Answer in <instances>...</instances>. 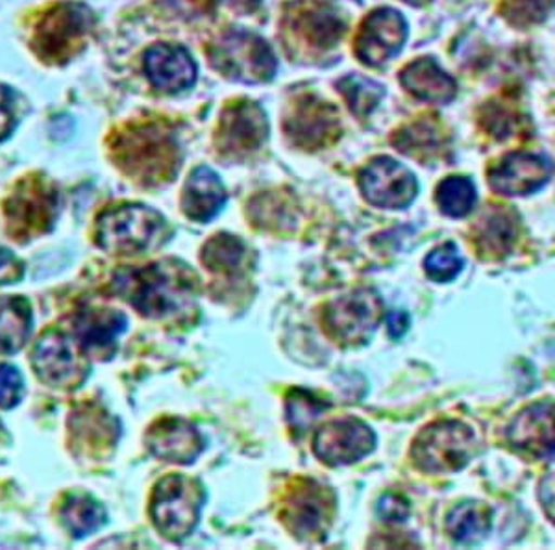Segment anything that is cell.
<instances>
[{"mask_svg": "<svg viewBox=\"0 0 555 550\" xmlns=\"http://www.w3.org/2000/svg\"><path fill=\"white\" fill-rule=\"evenodd\" d=\"M117 292L143 316L159 319L185 308L195 297V272L172 259L120 272L115 279Z\"/></svg>", "mask_w": 555, "mask_h": 550, "instance_id": "obj_1", "label": "cell"}, {"mask_svg": "<svg viewBox=\"0 0 555 550\" xmlns=\"http://www.w3.org/2000/svg\"><path fill=\"white\" fill-rule=\"evenodd\" d=\"M114 158L122 171L145 186L169 182L178 171V146L159 123L133 125L114 140Z\"/></svg>", "mask_w": 555, "mask_h": 550, "instance_id": "obj_2", "label": "cell"}, {"mask_svg": "<svg viewBox=\"0 0 555 550\" xmlns=\"http://www.w3.org/2000/svg\"><path fill=\"white\" fill-rule=\"evenodd\" d=\"M165 232V219L141 204L109 208L99 217L96 243L109 254H139L156 247Z\"/></svg>", "mask_w": 555, "mask_h": 550, "instance_id": "obj_3", "label": "cell"}, {"mask_svg": "<svg viewBox=\"0 0 555 550\" xmlns=\"http://www.w3.org/2000/svg\"><path fill=\"white\" fill-rule=\"evenodd\" d=\"M203 508V486L188 476H165L152 491V523L169 541H182L191 536Z\"/></svg>", "mask_w": 555, "mask_h": 550, "instance_id": "obj_4", "label": "cell"}, {"mask_svg": "<svg viewBox=\"0 0 555 550\" xmlns=\"http://www.w3.org/2000/svg\"><path fill=\"white\" fill-rule=\"evenodd\" d=\"M93 15L78 2H60L41 15L34 28L33 49L49 64H64L82 49Z\"/></svg>", "mask_w": 555, "mask_h": 550, "instance_id": "obj_5", "label": "cell"}, {"mask_svg": "<svg viewBox=\"0 0 555 550\" xmlns=\"http://www.w3.org/2000/svg\"><path fill=\"white\" fill-rule=\"evenodd\" d=\"M474 455V436L467 424L439 421L416 436L411 458L424 473L444 475L465 468Z\"/></svg>", "mask_w": 555, "mask_h": 550, "instance_id": "obj_6", "label": "cell"}, {"mask_svg": "<svg viewBox=\"0 0 555 550\" xmlns=\"http://www.w3.org/2000/svg\"><path fill=\"white\" fill-rule=\"evenodd\" d=\"M57 191L43 177L23 178L4 204L8 232L17 241L51 230L56 219Z\"/></svg>", "mask_w": 555, "mask_h": 550, "instance_id": "obj_7", "label": "cell"}, {"mask_svg": "<svg viewBox=\"0 0 555 550\" xmlns=\"http://www.w3.org/2000/svg\"><path fill=\"white\" fill-rule=\"evenodd\" d=\"M384 314V303L374 290H356L335 298L324 314L330 334L345 345H360L371 340Z\"/></svg>", "mask_w": 555, "mask_h": 550, "instance_id": "obj_8", "label": "cell"}, {"mask_svg": "<svg viewBox=\"0 0 555 550\" xmlns=\"http://www.w3.org/2000/svg\"><path fill=\"white\" fill-rule=\"evenodd\" d=\"M215 65L235 80L261 82L269 80L276 69L271 49L254 34H228L215 47Z\"/></svg>", "mask_w": 555, "mask_h": 550, "instance_id": "obj_9", "label": "cell"}, {"mask_svg": "<svg viewBox=\"0 0 555 550\" xmlns=\"http://www.w3.org/2000/svg\"><path fill=\"white\" fill-rule=\"evenodd\" d=\"M34 371L47 386L70 389L82 384L88 366L78 355L75 343L56 330L39 337L33 353Z\"/></svg>", "mask_w": 555, "mask_h": 550, "instance_id": "obj_10", "label": "cell"}, {"mask_svg": "<svg viewBox=\"0 0 555 550\" xmlns=\"http://www.w3.org/2000/svg\"><path fill=\"white\" fill-rule=\"evenodd\" d=\"M376 436L369 424L360 419H337L324 424L315 434L313 449L322 462L328 465H350L371 455Z\"/></svg>", "mask_w": 555, "mask_h": 550, "instance_id": "obj_11", "label": "cell"}, {"mask_svg": "<svg viewBox=\"0 0 555 550\" xmlns=\"http://www.w3.org/2000/svg\"><path fill=\"white\" fill-rule=\"evenodd\" d=\"M361 191L369 203L385 209H404L416 195V180L405 165L392 158H376L360 177Z\"/></svg>", "mask_w": 555, "mask_h": 550, "instance_id": "obj_12", "label": "cell"}, {"mask_svg": "<svg viewBox=\"0 0 555 550\" xmlns=\"http://www.w3.org/2000/svg\"><path fill=\"white\" fill-rule=\"evenodd\" d=\"M552 175V164L530 152H513L489 171L492 190L502 195H530L541 190Z\"/></svg>", "mask_w": 555, "mask_h": 550, "instance_id": "obj_13", "label": "cell"}, {"mask_svg": "<svg viewBox=\"0 0 555 550\" xmlns=\"http://www.w3.org/2000/svg\"><path fill=\"white\" fill-rule=\"evenodd\" d=\"M334 512V495L317 482H306L291 494L284 521L298 538L308 539L326 530Z\"/></svg>", "mask_w": 555, "mask_h": 550, "instance_id": "obj_14", "label": "cell"}, {"mask_svg": "<svg viewBox=\"0 0 555 550\" xmlns=\"http://www.w3.org/2000/svg\"><path fill=\"white\" fill-rule=\"evenodd\" d=\"M405 34L404 17L397 10L384 8L366 17L356 41V52L365 64H384L402 49Z\"/></svg>", "mask_w": 555, "mask_h": 550, "instance_id": "obj_15", "label": "cell"}, {"mask_svg": "<svg viewBox=\"0 0 555 550\" xmlns=\"http://www.w3.org/2000/svg\"><path fill=\"white\" fill-rule=\"evenodd\" d=\"M146 447L152 455L169 463L195 462L203 455L204 437L196 431L195 424L183 419H164L151 426L145 437Z\"/></svg>", "mask_w": 555, "mask_h": 550, "instance_id": "obj_16", "label": "cell"}, {"mask_svg": "<svg viewBox=\"0 0 555 550\" xmlns=\"http://www.w3.org/2000/svg\"><path fill=\"white\" fill-rule=\"evenodd\" d=\"M507 439L526 455L544 458L555 452V402H537L513 419Z\"/></svg>", "mask_w": 555, "mask_h": 550, "instance_id": "obj_17", "label": "cell"}, {"mask_svg": "<svg viewBox=\"0 0 555 550\" xmlns=\"http://www.w3.org/2000/svg\"><path fill=\"white\" fill-rule=\"evenodd\" d=\"M145 73L152 86L167 93L190 88L195 82L196 67L182 47L156 44L145 54Z\"/></svg>", "mask_w": 555, "mask_h": 550, "instance_id": "obj_18", "label": "cell"}, {"mask_svg": "<svg viewBox=\"0 0 555 550\" xmlns=\"http://www.w3.org/2000/svg\"><path fill=\"white\" fill-rule=\"evenodd\" d=\"M267 138L266 114L253 104L241 102L222 117L221 145L232 154L256 151Z\"/></svg>", "mask_w": 555, "mask_h": 550, "instance_id": "obj_19", "label": "cell"}, {"mask_svg": "<svg viewBox=\"0 0 555 550\" xmlns=\"http://www.w3.org/2000/svg\"><path fill=\"white\" fill-rule=\"evenodd\" d=\"M227 203L222 182L209 167H196L183 190V214L193 221L206 222L214 219Z\"/></svg>", "mask_w": 555, "mask_h": 550, "instance_id": "obj_20", "label": "cell"}, {"mask_svg": "<svg viewBox=\"0 0 555 550\" xmlns=\"http://www.w3.org/2000/svg\"><path fill=\"white\" fill-rule=\"evenodd\" d=\"M400 80L404 88L411 91L416 99L424 102H434V104H444L455 97V80L447 75L434 60H416L408 65Z\"/></svg>", "mask_w": 555, "mask_h": 550, "instance_id": "obj_21", "label": "cell"}, {"mask_svg": "<svg viewBox=\"0 0 555 550\" xmlns=\"http://www.w3.org/2000/svg\"><path fill=\"white\" fill-rule=\"evenodd\" d=\"M128 319L117 310L89 308L76 316L75 332L83 347L89 350H101L114 345L119 335L127 330Z\"/></svg>", "mask_w": 555, "mask_h": 550, "instance_id": "obj_22", "label": "cell"}, {"mask_svg": "<svg viewBox=\"0 0 555 550\" xmlns=\"http://www.w3.org/2000/svg\"><path fill=\"white\" fill-rule=\"evenodd\" d=\"M337 128V115L334 108L324 102L306 101L300 104L289 119L287 132L293 140L304 146L322 145Z\"/></svg>", "mask_w": 555, "mask_h": 550, "instance_id": "obj_23", "label": "cell"}, {"mask_svg": "<svg viewBox=\"0 0 555 550\" xmlns=\"http://www.w3.org/2000/svg\"><path fill=\"white\" fill-rule=\"evenodd\" d=\"M33 330V310L23 297L0 298V353L13 355L25 347Z\"/></svg>", "mask_w": 555, "mask_h": 550, "instance_id": "obj_24", "label": "cell"}, {"mask_svg": "<svg viewBox=\"0 0 555 550\" xmlns=\"http://www.w3.org/2000/svg\"><path fill=\"white\" fill-rule=\"evenodd\" d=\"M69 426L76 447L86 449L88 455L99 452L102 447L112 445L114 439H117L114 419L107 418L99 408H82L76 411L69 419Z\"/></svg>", "mask_w": 555, "mask_h": 550, "instance_id": "obj_25", "label": "cell"}, {"mask_svg": "<svg viewBox=\"0 0 555 550\" xmlns=\"http://www.w3.org/2000/svg\"><path fill=\"white\" fill-rule=\"evenodd\" d=\"M60 519L73 538L80 539L106 523V512L88 495H70L60 508Z\"/></svg>", "mask_w": 555, "mask_h": 550, "instance_id": "obj_26", "label": "cell"}, {"mask_svg": "<svg viewBox=\"0 0 555 550\" xmlns=\"http://www.w3.org/2000/svg\"><path fill=\"white\" fill-rule=\"evenodd\" d=\"M491 528V510L486 504L465 502L450 512L447 530L457 543L473 545L486 538Z\"/></svg>", "mask_w": 555, "mask_h": 550, "instance_id": "obj_27", "label": "cell"}, {"mask_svg": "<svg viewBox=\"0 0 555 550\" xmlns=\"http://www.w3.org/2000/svg\"><path fill=\"white\" fill-rule=\"evenodd\" d=\"M295 28L304 41L313 47H332L343 33L339 20L334 13L326 12L321 7H311L308 8V12L298 13L295 17Z\"/></svg>", "mask_w": 555, "mask_h": 550, "instance_id": "obj_28", "label": "cell"}, {"mask_svg": "<svg viewBox=\"0 0 555 550\" xmlns=\"http://www.w3.org/2000/svg\"><path fill=\"white\" fill-rule=\"evenodd\" d=\"M513 240H515V222L509 214L496 209L481 219L478 241L483 253H507Z\"/></svg>", "mask_w": 555, "mask_h": 550, "instance_id": "obj_29", "label": "cell"}, {"mask_svg": "<svg viewBox=\"0 0 555 550\" xmlns=\"http://www.w3.org/2000/svg\"><path fill=\"white\" fill-rule=\"evenodd\" d=\"M437 203L442 214L450 217H465L476 204V190L473 182L463 177H450L442 180L437 190Z\"/></svg>", "mask_w": 555, "mask_h": 550, "instance_id": "obj_30", "label": "cell"}, {"mask_svg": "<svg viewBox=\"0 0 555 550\" xmlns=\"http://www.w3.org/2000/svg\"><path fill=\"white\" fill-rule=\"evenodd\" d=\"M245 258V245L232 235H215L203 251V261L215 272H234Z\"/></svg>", "mask_w": 555, "mask_h": 550, "instance_id": "obj_31", "label": "cell"}, {"mask_svg": "<svg viewBox=\"0 0 555 550\" xmlns=\"http://www.w3.org/2000/svg\"><path fill=\"white\" fill-rule=\"evenodd\" d=\"M339 88H341L343 95L347 97L353 114L360 115V117L371 114L376 108L382 95H384V91H382L378 84L356 75L343 78Z\"/></svg>", "mask_w": 555, "mask_h": 550, "instance_id": "obj_32", "label": "cell"}, {"mask_svg": "<svg viewBox=\"0 0 555 550\" xmlns=\"http://www.w3.org/2000/svg\"><path fill=\"white\" fill-rule=\"evenodd\" d=\"M424 267L429 279L436 282H450L463 269V258L454 243H447L428 254V258L424 259Z\"/></svg>", "mask_w": 555, "mask_h": 550, "instance_id": "obj_33", "label": "cell"}, {"mask_svg": "<svg viewBox=\"0 0 555 550\" xmlns=\"http://www.w3.org/2000/svg\"><path fill=\"white\" fill-rule=\"evenodd\" d=\"M554 0H504L505 20L515 26H531L546 20Z\"/></svg>", "mask_w": 555, "mask_h": 550, "instance_id": "obj_34", "label": "cell"}, {"mask_svg": "<svg viewBox=\"0 0 555 550\" xmlns=\"http://www.w3.org/2000/svg\"><path fill=\"white\" fill-rule=\"evenodd\" d=\"M326 406L313 399L310 393L295 392L287 400V415H289V423L293 429L298 432H304L310 429V424L319 418V413L324 411Z\"/></svg>", "mask_w": 555, "mask_h": 550, "instance_id": "obj_35", "label": "cell"}, {"mask_svg": "<svg viewBox=\"0 0 555 550\" xmlns=\"http://www.w3.org/2000/svg\"><path fill=\"white\" fill-rule=\"evenodd\" d=\"M23 395H25V386L17 367L2 363L0 366V408L12 410L20 405Z\"/></svg>", "mask_w": 555, "mask_h": 550, "instance_id": "obj_36", "label": "cell"}, {"mask_svg": "<svg viewBox=\"0 0 555 550\" xmlns=\"http://www.w3.org/2000/svg\"><path fill=\"white\" fill-rule=\"evenodd\" d=\"M378 513L387 523H402L410 515V504L400 495H384L379 500Z\"/></svg>", "mask_w": 555, "mask_h": 550, "instance_id": "obj_37", "label": "cell"}, {"mask_svg": "<svg viewBox=\"0 0 555 550\" xmlns=\"http://www.w3.org/2000/svg\"><path fill=\"white\" fill-rule=\"evenodd\" d=\"M25 274V266L12 251L0 247V285L15 284Z\"/></svg>", "mask_w": 555, "mask_h": 550, "instance_id": "obj_38", "label": "cell"}, {"mask_svg": "<svg viewBox=\"0 0 555 550\" xmlns=\"http://www.w3.org/2000/svg\"><path fill=\"white\" fill-rule=\"evenodd\" d=\"M13 125H15V115H13L12 91L0 86V141L7 140L12 133Z\"/></svg>", "mask_w": 555, "mask_h": 550, "instance_id": "obj_39", "label": "cell"}, {"mask_svg": "<svg viewBox=\"0 0 555 550\" xmlns=\"http://www.w3.org/2000/svg\"><path fill=\"white\" fill-rule=\"evenodd\" d=\"M539 499L543 502L544 513L555 523V473L546 476V478L541 482Z\"/></svg>", "mask_w": 555, "mask_h": 550, "instance_id": "obj_40", "label": "cell"}, {"mask_svg": "<svg viewBox=\"0 0 555 550\" xmlns=\"http://www.w3.org/2000/svg\"><path fill=\"white\" fill-rule=\"evenodd\" d=\"M387 327L392 337H400L405 334V330L410 327V316L405 311H392L387 317Z\"/></svg>", "mask_w": 555, "mask_h": 550, "instance_id": "obj_41", "label": "cell"}, {"mask_svg": "<svg viewBox=\"0 0 555 550\" xmlns=\"http://www.w3.org/2000/svg\"><path fill=\"white\" fill-rule=\"evenodd\" d=\"M408 4H413V7H421L424 2H428V0H404Z\"/></svg>", "mask_w": 555, "mask_h": 550, "instance_id": "obj_42", "label": "cell"}]
</instances>
